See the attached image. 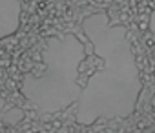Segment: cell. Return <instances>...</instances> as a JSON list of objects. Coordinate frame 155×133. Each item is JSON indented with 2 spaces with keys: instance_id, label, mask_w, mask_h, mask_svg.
<instances>
[{
  "instance_id": "6da1fadb",
  "label": "cell",
  "mask_w": 155,
  "mask_h": 133,
  "mask_svg": "<svg viewBox=\"0 0 155 133\" xmlns=\"http://www.w3.org/2000/svg\"><path fill=\"white\" fill-rule=\"evenodd\" d=\"M82 31L91 42L95 55L102 58V68L82 87L75 120L90 126L99 119L131 115L141 93V77L126 28L113 26L108 13L99 11L82 20Z\"/></svg>"
},
{
  "instance_id": "7a4b0ae2",
  "label": "cell",
  "mask_w": 155,
  "mask_h": 133,
  "mask_svg": "<svg viewBox=\"0 0 155 133\" xmlns=\"http://www.w3.org/2000/svg\"><path fill=\"white\" fill-rule=\"evenodd\" d=\"M84 57L86 48L77 35L49 37L42 53L46 69L40 75L24 77V97L42 113H55L77 102L82 93L77 78Z\"/></svg>"
},
{
  "instance_id": "3957f363",
  "label": "cell",
  "mask_w": 155,
  "mask_h": 133,
  "mask_svg": "<svg viewBox=\"0 0 155 133\" xmlns=\"http://www.w3.org/2000/svg\"><path fill=\"white\" fill-rule=\"evenodd\" d=\"M20 0H0V38L11 37L20 28Z\"/></svg>"
}]
</instances>
